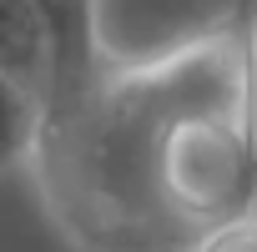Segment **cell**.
Masks as SVG:
<instances>
[{
	"instance_id": "cell-4",
	"label": "cell",
	"mask_w": 257,
	"mask_h": 252,
	"mask_svg": "<svg viewBox=\"0 0 257 252\" xmlns=\"http://www.w3.org/2000/svg\"><path fill=\"white\" fill-rule=\"evenodd\" d=\"M46 26H51V46H56V81L46 106H71L81 101L96 81H101V61L91 46V6L86 0H36Z\"/></svg>"
},
{
	"instance_id": "cell-9",
	"label": "cell",
	"mask_w": 257,
	"mask_h": 252,
	"mask_svg": "<svg viewBox=\"0 0 257 252\" xmlns=\"http://www.w3.org/2000/svg\"><path fill=\"white\" fill-rule=\"evenodd\" d=\"M252 217H257V212H252Z\"/></svg>"
},
{
	"instance_id": "cell-7",
	"label": "cell",
	"mask_w": 257,
	"mask_h": 252,
	"mask_svg": "<svg viewBox=\"0 0 257 252\" xmlns=\"http://www.w3.org/2000/svg\"><path fill=\"white\" fill-rule=\"evenodd\" d=\"M197 252H257V217H242V222H227V227L207 232L197 242Z\"/></svg>"
},
{
	"instance_id": "cell-6",
	"label": "cell",
	"mask_w": 257,
	"mask_h": 252,
	"mask_svg": "<svg viewBox=\"0 0 257 252\" xmlns=\"http://www.w3.org/2000/svg\"><path fill=\"white\" fill-rule=\"evenodd\" d=\"M36 126H41V101L0 71V172H11L16 162H31Z\"/></svg>"
},
{
	"instance_id": "cell-1",
	"label": "cell",
	"mask_w": 257,
	"mask_h": 252,
	"mask_svg": "<svg viewBox=\"0 0 257 252\" xmlns=\"http://www.w3.org/2000/svg\"><path fill=\"white\" fill-rule=\"evenodd\" d=\"M162 137L167 121L137 76H101L81 101L41 106L36 182L81 252H197L202 237L162 197Z\"/></svg>"
},
{
	"instance_id": "cell-5",
	"label": "cell",
	"mask_w": 257,
	"mask_h": 252,
	"mask_svg": "<svg viewBox=\"0 0 257 252\" xmlns=\"http://www.w3.org/2000/svg\"><path fill=\"white\" fill-rule=\"evenodd\" d=\"M0 71L46 106L56 81V46L36 0H0Z\"/></svg>"
},
{
	"instance_id": "cell-2",
	"label": "cell",
	"mask_w": 257,
	"mask_h": 252,
	"mask_svg": "<svg viewBox=\"0 0 257 252\" xmlns=\"http://www.w3.org/2000/svg\"><path fill=\"white\" fill-rule=\"evenodd\" d=\"M162 197L197 237L257 212V126L232 116L177 121L162 137Z\"/></svg>"
},
{
	"instance_id": "cell-8",
	"label": "cell",
	"mask_w": 257,
	"mask_h": 252,
	"mask_svg": "<svg viewBox=\"0 0 257 252\" xmlns=\"http://www.w3.org/2000/svg\"><path fill=\"white\" fill-rule=\"evenodd\" d=\"M252 51H257V21H252Z\"/></svg>"
},
{
	"instance_id": "cell-3",
	"label": "cell",
	"mask_w": 257,
	"mask_h": 252,
	"mask_svg": "<svg viewBox=\"0 0 257 252\" xmlns=\"http://www.w3.org/2000/svg\"><path fill=\"white\" fill-rule=\"evenodd\" d=\"M101 76L147 71L197 46L252 36L257 0H86Z\"/></svg>"
}]
</instances>
